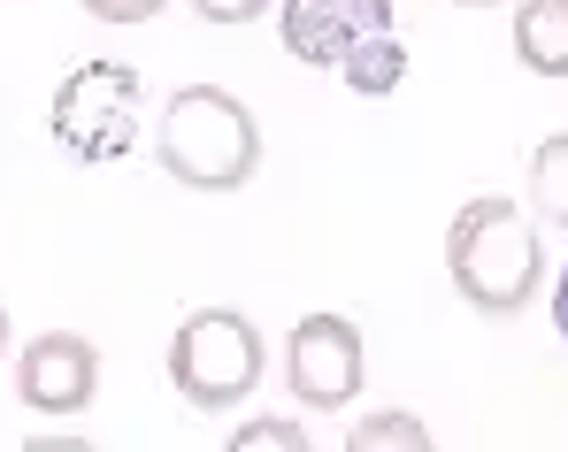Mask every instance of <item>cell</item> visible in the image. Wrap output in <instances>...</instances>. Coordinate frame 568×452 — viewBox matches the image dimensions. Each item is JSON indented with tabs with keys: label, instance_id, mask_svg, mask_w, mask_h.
I'll list each match as a JSON object with an SVG mask.
<instances>
[{
	"label": "cell",
	"instance_id": "cell-1",
	"mask_svg": "<svg viewBox=\"0 0 568 452\" xmlns=\"http://www.w3.org/2000/svg\"><path fill=\"white\" fill-rule=\"evenodd\" d=\"M446 276L454 291L469 299L476 315H523L538 276H546V246H538V223L515 207V199H469L446 230Z\"/></svg>",
	"mask_w": 568,
	"mask_h": 452
},
{
	"label": "cell",
	"instance_id": "cell-2",
	"mask_svg": "<svg viewBox=\"0 0 568 452\" xmlns=\"http://www.w3.org/2000/svg\"><path fill=\"white\" fill-rule=\"evenodd\" d=\"M262 162V131L246 100L223 85H178L162 107V170L192 192H239Z\"/></svg>",
	"mask_w": 568,
	"mask_h": 452
},
{
	"label": "cell",
	"instance_id": "cell-3",
	"mask_svg": "<svg viewBox=\"0 0 568 452\" xmlns=\"http://www.w3.org/2000/svg\"><path fill=\"white\" fill-rule=\"evenodd\" d=\"M170 383L185 391L200 414L239 407L262 383V330L239 307H200V315H185L178 338H170Z\"/></svg>",
	"mask_w": 568,
	"mask_h": 452
},
{
	"label": "cell",
	"instance_id": "cell-4",
	"mask_svg": "<svg viewBox=\"0 0 568 452\" xmlns=\"http://www.w3.org/2000/svg\"><path fill=\"white\" fill-rule=\"evenodd\" d=\"M54 138L78 162H115L139 138V70L131 62H78L54 92Z\"/></svg>",
	"mask_w": 568,
	"mask_h": 452
},
{
	"label": "cell",
	"instance_id": "cell-5",
	"mask_svg": "<svg viewBox=\"0 0 568 452\" xmlns=\"http://www.w3.org/2000/svg\"><path fill=\"white\" fill-rule=\"evenodd\" d=\"M362 330L346 315H307L284 346V376L300 391L307 414H346V399L362 391Z\"/></svg>",
	"mask_w": 568,
	"mask_h": 452
},
{
	"label": "cell",
	"instance_id": "cell-6",
	"mask_svg": "<svg viewBox=\"0 0 568 452\" xmlns=\"http://www.w3.org/2000/svg\"><path fill=\"white\" fill-rule=\"evenodd\" d=\"M93 391H100L93 338H78V330H47V338L23 346V361H16V399H23L31 414H78Z\"/></svg>",
	"mask_w": 568,
	"mask_h": 452
},
{
	"label": "cell",
	"instance_id": "cell-7",
	"mask_svg": "<svg viewBox=\"0 0 568 452\" xmlns=\"http://www.w3.org/2000/svg\"><path fill=\"white\" fill-rule=\"evenodd\" d=\"M392 23V0H284V54L307 70H338L346 47Z\"/></svg>",
	"mask_w": 568,
	"mask_h": 452
},
{
	"label": "cell",
	"instance_id": "cell-8",
	"mask_svg": "<svg viewBox=\"0 0 568 452\" xmlns=\"http://www.w3.org/2000/svg\"><path fill=\"white\" fill-rule=\"evenodd\" d=\"M515 62L530 78L568 85V0H523L515 8Z\"/></svg>",
	"mask_w": 568,
	"mask_h": 452
},
{
	"label": "cell",
	"instance_id": "cell-9",
	"mask_svg": "<svg viewBox=\"0 0 568 452\" xmlns=\"http://www.w3.org/2000/svg\"><path fill=\"white\" fill-rule=\"evenodd\" d=\"M338 78H346V92H362V100H384V92L407 85V47H399L392 31H369L362 47H346Z\"/></svg>",
	"mask_w": 568,
	"mask_h": 452
},
{
	"label": "cell",
	"instance_id": "cell-10",
	"mask_svg": "<svg viewBox=\"0 0 568 452\" xmlns=\"http://www.w3.org/2000/svg\"><path fill=\"white\" fill-rule=\"evenodd\" d=\"M530 207L568 230V131H554V138L530 154Z\"/></svg>",
	"mask_w": 568,
	"mask_h": 452
},
{
	"label": "cell",
	"instance_id": "cell-11",
	"mask_svg": "<svg viewBox=\"0 0 568 452\" xmlns=\"http://www.w3.org/2000/svg\"><path fill=\"white\" fill-rule=\"evenodd\" d=\"M423 445H430V430L415 414H369V422H354V452H423Z\"/></svg>",
	"mask_w": 568,
	"mask_h": 452
},
{
	"label": "cell",
	"instance_id": "cell-12",
	"mask_svg": "<svg viewBox=\"0 0 568 452\" xmlns=\"http://www.w3.org/2000/svg\"><path fill=\"white\" fill-rule=\"evenodd\" d=\"M231 445H239V452H307V438H300V422H284V414H262V422H246Z\"/></svg>",
	"mask_w": 568,
	"mask_h": 452
},
{
	"label": "cell",
	"instance_id": "cell-13",
	"mask_svg": "<svg viewBox=\"0 0 568 452\" xmlns=\"http://www.w3.org/2000/svg\"><path fill=\"white\" fill-rule=\"evenodd\" d=\"M85 16H100V23H146V16H162V0H85Z\"/></svg>",
	"mask_w": 568,
	"mask_h": 452
},
{
	"label": "cell",
	"instance_id": "cell-14",
	"mask_svg": "<svg viewBox=\"0 0 568 452\" xmlns=\"http://www.w3.org/2000/svg\"><path fill=\"white\" fill-rule=\"evenodd\" d=\"M192 8H200L207 23H254V16H262L270 0H192Z\"/></svg>",
	"mask_w": 568,
	"mask_h": 452
},
{
	"label": "cell",
	"instance_id": "cell-15",
	"mask_svg": "<svg viewBox=\"0 0 568 452\" xmlns=\"http://www.w3.org/2000/svg\"><path fill=\"white\" fill-rule=\"evenodd\" d=\"M554 322H561V338H568V269H561V284H554Z\"/></svg>",
	"mask_w": 568,
	"mask_h": 452
},
{
	"label": "cell",
	"instance_id": "cell-16",
	"mask_svg": "<svg viewBox=\"0 0 568 452\" xmlns=\"http://www.w3.org/2000/svg\"><path fill=\"white\" fill-rule=\"evenodd\" d=\"M0 353H8V307H0Z\"/></svg>",
	"mask_w": 568,
	"mask_h": 452
},
{
	"label": "cell",
	"instance_id": "cell-17",
	"mask_svg": "<svg viewBox=\"0 0 568 452\" xmlns=\"http://www.w3.org/2000/svg\"><path fill=\"white\" fill-rule=\"evenodd\" d=\"M469 8H484V0H469Z\"/></svg>",
	"mask_w": 568,
	"mask_h": 452
}]
</instances>
